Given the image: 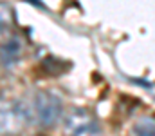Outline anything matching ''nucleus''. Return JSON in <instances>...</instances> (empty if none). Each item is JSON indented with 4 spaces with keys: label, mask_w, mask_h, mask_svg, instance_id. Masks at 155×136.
I'll return each mask as SVG.
<instances>
[{
    "label": "nucleus",
    "mask_w": 155,
    "mask_h": 136,
    "mask_svg": "<svg viewBox=\"0 0 155 136\" xmlns=\"http://www.w3.org/2000/svg\"><path fill=\"white\" fill-rule=\"evenodd\" d=\"M33 113L18 100H4L0 109V129L4 136H20L29 127Z\"/></svg>",
    "instance_id": "1"
},
{
    "label": "nucleus",
    "mask_w": 155,
    "mask_h": 136,
    "mask_svg": "<svg viewBox=\"0 0 155 136\" xmlns=\"http://www.w3.org/2000/svg\"><path fill=\"white\" fill-rule=\"evenodd\" d=\"M33 114L40 127L51 129L63 116V102L56 92L41 89L33 96Z\"/></svg>",
    "instance_id": "2"
},
{
    "label": "nucleus",
    "mask_w": 155,
    "mask_h": 136,
    "mask_svg": "<svg viewBox=\"0 0 155 136\" xmlns=\"http://www.w3.org/2000/svg\"><path fill=\"white\" fill-rule=\"evenodd\" d=\"M65 127L71 131L72 136H83V134H96L97 131V124L92 118V114L87 109H72L67 116H65Z\"/></svg>",
    "instance_id": "3"
},
{
    "label": "nucleus",
    "mask_w": 155,
    "mask_h": 136,
    "mask_svg": "<svg viewBox=\"0 0 155 136\" xmlns=\"http://www.w3.org/2000/svg\"><path fill=\"white\" fill-rule=\"evenodd\" d=\"M22 53H24V44H22V40L18 37H9L7 40H4L2 47H0V56H2L4 69L15 67L20 62Z\"/></svg>",
    "instance_id": "4"
},
{
    "label": "nucleus",
    "mask_w": 155,
    "mask_h": 136,
    "mask_svg": "<svg viewBox=\"0 0 155 136\" xmlns=\"http://www.w3.org/2000/svg\"><path fill=\"white\" fill-rule=\"evenodd\" d=\"M134 136H155V120L143 118L134 125Z\"/></svg>",
    "instance_id": "5"
}]
</instances>
